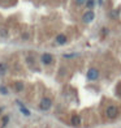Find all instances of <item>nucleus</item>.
<instances>
[{
	"label": "nucleus",
	"mask_w": 121,
	"mask_h": 128,
	"mask_svg": "<svg viewBox=\"0 0 121 128\" xmlns=\"http://www.w3.org/2000/svg\"><path fill=\"white\" fill-rule=\"evenodd\" d=\"M117 114H119V110H117L116 106H109L106 110V115H107V118H109V119H115L117 116Z\"/></svg>",
	"instance_id": "1"
},
{
	"label": "nucleus",
	"mask_w": 121,
	"mask_h": 128,
	"mask_svg": "<svg viewBox=\"0 0 121 128\" xmlns=\"http://www.w3.org/2000/svg\"><path fill=\"white\" fill-rule=\"evenodd\" d=\"M86 76H87V78L90 81H95L98 78V76H99V72H98V69H95V68H90Z\"/></svg>",
	"instance_id": "2"
},
{
	"label": "nucleus",
	"mask_w": 121,
	"mask_h": 128,
	"mask_svg": "<svg viewBox=\"0 0 121 128\" xmlns=\"http://www.w3.org/2000/svg\"><path fill=\"white\" fill-rule=\"evenodd\" d=\"M51 104H52V102H51V100L50 98H43L42 101H40V104H39V107L42 108V110H50V107H51Z\"/></svg>",
	"instance_id": "3"
},
{
	"label": "nucleus",
	"mask_w": 121,
	"mask_h": 128,
	"mask_svg": "<svg viewBox=\"0 0 121 128\" xmlns=\"http://www.w3.org/2000/svg\"><path fill=\"white\" fill-rule=\"evenodd\" d=\"M94 17H95L94 12H93V10H89V12H86V13L82 16V21L87 24V22H91V21L94 20Z\"/></svg>",
	"instance_id": "4"
},
{
	"label": "nucleus",
	"mask_w": 121,
	"mask_h": 128,
	"mask_svg": "<svg viewBox=\"0 0 121 128\" xmlns=\"http://www.w3.org/2000/svg\"><path fill=\"white\" fill-rule=\"evenodd\" d=\"M52 59H54V58H52L51 54H43L42 55V63L43 64H51V63H52Z\"/></svg>",
	"instance_id": "5"
},
{
	"label": "nucleus",
	"mask_w": 121,
	"mask_h": 128,
	"mask_svg": "<svg viewBox=\"0 0 121 128\" xmlns=\"http://www.w3.org/2000/svg\"><path fill=\"white\" fill-rule=\"evenodd\" d=\"M56 42L59 43V44H64L66 42V37L64 36V34H60V36H57L56 38Z\"/></svg>",
	"instance_id": "6"
},
{
	"label": "nucleus",
	"mask_w": 121,
	"mask_h": 128,
	"mask_svg": "<svg viewBox=\"0 0 121 128\" xmlns=\"http://www.w3.org/2000/svg\"><path fill=\"white\" fill-rule=\"evenodd\" d=\"M72 124L76 126V127H78V126L81 124V118H79L78 115H74L73 118H72Z\"/></svg>",
	"instance_id": "7"
},
{
	"label": "nucleus",
	"mask_w": 121,
	"mask_h": 128,
	"mask_svg": "<svg viewBox=\"0 0 121 128\" xmlns=\"http://www.w3.org/2000/svg\"><path fill=\"white\" fill-rule=\"evenodd\" d=\"M7 69H8V66L5 63H0V76H3V74L7 72Z\"/></svg>",
	"instance_id": "8"
},
{
	"label": "nucleus",
	"mask_w": 121,
	"mask_h": 128,
	"mask_svg": "<svg viewBox=\"0 0 121 128\" xmlns=\"http://www.w3.org/2000/svg\"><path fill=\"white\" fill-rule=\"evenodd\" d=\"M14 89H16V92L24 90V84H22V82H16L14 84Z\"/></svg>",
	"instance_id": "9"
},
{
	"label": "nucleus",
	"mask_w": 121,
	"mask_h": 128,
	"mask_svg": "<svg viewBox=\"0 0 121 128\" xmlns=\"http://www.w3.org/2000/svg\"><path fill=\"white\" fill-rule=\"evenodd\" d=\"M17 103H18V106L21 107V111H22V114H24V115H26V116H29V115H30V111H29L27 108H25V107L22 106V104H21L20 102H17Z\"/></svg>",
	"instance_id": "10"
},
{
	"label": "nucleus",
	"mask_w": 121,
	"mask_h": 128,
	"mask_svg": "<svg viewBox=\"0 0 121 128\" xmlns=\"http://www.w3.org/2000/svg\"><path fill=\"white\" fill-rule=\"evenodd\" d=\"M94 0H87V2H86V7H87L89 9H91V8H94Z\"/></svg>",
	"instance_id": "11"
},
{
	"label": "nucleus",
	"mask_w": 121,
	"mask_h": 128,
	"mask_svg": "<svg viewBox=\"0 0 121 128\" xmlns=\"http://www.w3.org/2000/svg\"><path fill=\"white\" fill-rule=\"evenodd\" d=\"M0 93H1V94H8L7 88H5V86H0Z\"/></svg>",
	"instance_id": "12"
},
{
	"label": "nucleus",
	"mask_w": 121,
	"mask_h": 128,
	"mask_svg": "<svg viewBox=\"0 0 121 128\" xmlns=\"http://www.w3.org/2000/svg\"><path fill=\"white\" fill-rule=\"evenodd\" d=\"M8 120H9V118H8V116H4V118H3V124H1V127H3V128H4L5 126H7Z\"/></svg>",
	"instance_id": "13"
},
{
	"label": "nucleus",
	"mask_w": 121,
	"mask_h": 128,
	"mask_svg": "<svg viewBox=\"0 0 121 128\" xmlns=\"http://www.w3.org/2000/svg\"><path fill=\"white\" fill-rule=\"evenodd\" d=\"M86 2V0H76V4H78V5H81V4H83Z\"/></svg>",
	"instance_id": "14"
}]
</instances>
